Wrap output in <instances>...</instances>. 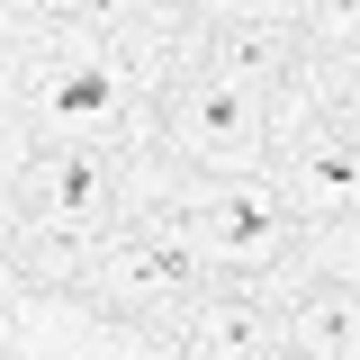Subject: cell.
<instances>
[{
    "mask_svg": "<svg viewBox=\"0 0 360 360\" xmlns=\"http://www.w3.org/2000/svg\"><path fill=\"white\" fill-rule=\"evenodd\" d=\"M18 108L37 117L45 144H99L127 117V72L99 54V45H37L27 72H18Z\"/></svg>",
    "mask_w": 360,
    "mask_h": 360,
    "instance_id": "cell-1",
    "label": "cell"
},
{
    "mask_svg": "<svg viewBox=\"0 0 360 360\" xmlns=\"http://www.w3.org/2000/svg\"><path fill=\"white\" fill-rule=\"evenodd\" d=\"M9 207L27 234H108L117 225V153L99 144H37L18 180H9Z\"/></svg>",
    "mask_w": 360,
    "mask_h": 360,
    "instance_id": "cell-2",
    "label": "cell"
},
{
    "mask_svg": "<svg viewBox=\"0 0 360 360\" xmlns=\"http://www.w3.org/2000/svg\"><path fill=\"white\" fill-rule=\"evenodd\" d=\"M162 135H172V153L189 162H207V172H262L270 153V99L252 90H225V82H180L162 99Z\"/></svg>",
    "mask_w": 360,
    "mask_h": 360,
    "instance_id": "cell-3",
    "label": "cell"
},
{
    "mask_svg": "<svg viewBox=\"0 0 360 360\" xmlns=\"http://www.w3.org/2000/svg\"><path fill=\"white\" fill-rule=\"evenodd\" d=\"M288 198H279V180H234L217 198H198V217H189V262H217V270H252L262 279L270 262H288Z\"/></svg>",
    "mask_w": 360,
    "mask_h": 360,
    "instance_id": "cell-4",
    "label": "cell"
},
{
    "mask_svg": "<svg viewBox=\"0 0 360 360\" xmlns=\"http://www.w3.org/2000/svg\"><path fill=\"white\" fill-rule=\"evenodd\" d=\"M90 288L108 307H135V315H189L198 288H189V252L162 243V234H108V252L90 262Z\"/></svg>",
    "mask_w": 360,
    "mask_h": 360,
    "instance_id": "cell-5",
    "label": "cell"
},
{
    "mask_svg": "<svg viewBox=\"0 0 360 360\" xmlns=\"http://www.w3.org/2000/svg\"><path fill=\"white\" fill-rule=\"evenodd\" d=\"M279 198L288 217H315V225H342L360 217V135L352 127H307L279 162Z\"/></svg>",
    "mask_w": 360,
    "mask_h": 360,
    "instance_id": "cell-6",
    "label": "cell"
},
{
    "mask_svg": "<svg viewBox=\"0 0 360 360\" xmlns=\"http://www.w3.org/2000/svg\"><path fill=\"white\" fill-rule=\"evenodd\" d=\"M279 352V324L252 297H198L189 307V360H270Z\"/></svg>",
    "mask_w": 360,
    "mask_h": 360,
    "instance_id": "cell-7",
    "label": "cell"
},
{
    "mask_svg": "<svg viewBox=\"0 0 360 360\" xmlns=\"http://www.w3.org/2000/svg\"><path fill=\"white\" fill-rule=\"evenodd\" d=\"M288 342L307 360H360V288H342V279L307 288L297 315H288Z\"/></svg>",
    "mask_w": 360,
    "mask_h": 360,
    "instance_id": "cell-8",
    "label": "cell"
},
{
    "mask_svg": "<svg viewBox=\"0 0 360 360\" xmlns=\"http://www.w3.org/2000/svg\"><path fill=\"white\" fill-rule=\"evenodd\" d=\"M207 82L262 99V90L279 82V37H270V27H217V45H207Z\"/></svg>",
    "mask_w": 360,
    "mask_h": 360,
    "instance_id": "cell-9",
    "label": "cell"
}]
</instances>
